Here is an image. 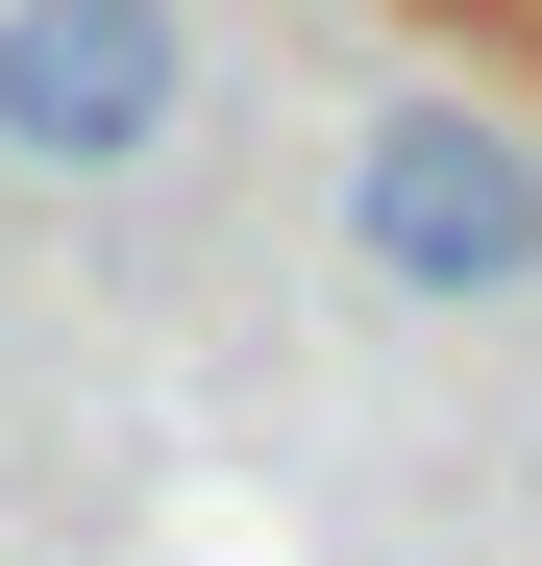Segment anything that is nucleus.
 <instances>
[{"label": "nucleus", "mask_w": 542, "mask_h": 566, "mask_svg": "<svg viewBox=\"0 0 542 566\" xmlns=\"http://www.w3.org/2000/svg\"><path fill=\"white\" fill-rule=\"evenodd\" d=\"M345 247H371L419 321H493V296H542V148H518L493 99H371V148H345Z\"/></svg>", "instance_id": "nucleus-1"}, {"label": "nucleus", "mask_w": 542, "mask_h": 566, "mask_svg": "<svg viewBox=\"0 0 542 566\" xmlns=\"http://www.w3.org/2000/svg\"><path fill=\"white\" fill-rule=\"evenodd\" d=\"M198 99V0H0V172H148Z\"/></svg>", "instance_id": "nucleus-2"}, {"label": "nucleus", "mask_w": 542, "mask_h": 566, "mask_svg": "<svg viewBox=\"0 0 542 566\" xmlns=\"http://www.w3.org/2000/svg\"><path fill=\"white\" fill-rule=\"evenodd\" d=\"M493 25H542V0H493Z\"/></svg>", "instance_id": "nucleus-3"}]
</instances>
